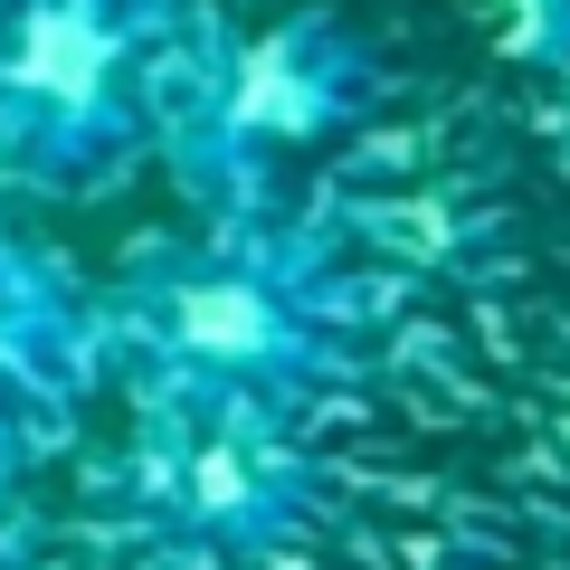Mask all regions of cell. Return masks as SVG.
<instances>
[{
  "mask_svg": "<svg viewBox=\"0 0 570 570\" xmlns=\"http://www.w3.org/2000/svg\"><path fill=\"white\" fill-rule=\"evenodd\" d=\"M171 0H0V181L86 190L153 134Z\"/></svg>",
  "mask_w": 570,
  "mask_h": 570,
  "instance_id": "1",
  "label": "cell"
},
{
  "mask_svg": "<svg viewBox=\"0 0 570 570\" xmlns=\"http://www.w3.org/2000/svg\"><path fill=\"white\" fill-rule=\"evenodd\" d=\"M134 343L190 409H285L295 390H314L343 352L324 314V285L285 257H200L171 266L163 285H142Z\"/></svg>",
  "mask_w": 570,
  "mask_h": 570,
  "instance_id": "2",
  "label": "cell"
},
{
  "mask_svg": "<svg viewBox=\"0 0 570 570\" xmlns=\"http://www.w3.org/2000/svg\"><path fill=\"white\" fill-rule=\"evenodd\" d=\"M362 86H371L362 39H352L343 20H324V10H295V20L257 29V39L219 67V86L190 105V124H181L190 163L219 171V181H257L276 153L324 142L333 124H352Z\"/></svg>",
  "mask_w": 570,
  "mask_h": 570,
  "instance_id": "3",
  "label": "cell"
},
{
  "mask_svg": "<svg viewBox=\"0 0 570 570\" xmlns=\"http://www.w3.org/2000/svg\"><path fill=\"white\" fill-rule=\"evenodd\" d=\"M163 513L200 551H266L305 523V456L285 448L276 409L219 400L163 456Z\"/></svg>",
  "mask_w": 570,
  "mask_h": 570,
  "instance_id": "4",
  "label": "cell"
},
{
  "mask_svg": "<svg viewBox=\"0 0 570 570\" xmlns=\"http://www.w3.org/2000/svg\"><path fill=\"white\" fill-rule=\"evenodd\" d=\"M86 362H96V343H86V314L58 285V266L0 238V475H20L67 428Z\"/></svg>",
  "mask_w": 570,
  "mask_h": 570,
  "instance_id": "5",
  "label": "cell"
}]
</instances>
